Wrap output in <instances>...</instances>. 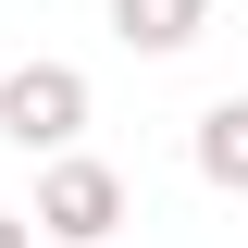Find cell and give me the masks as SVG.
<instances>
[{
	"label": "cell",
	"mask_w": 248,
	"mask_h": 248,
	"mask_svg": "<svg viewBox=\"0 0 248 248\" xmlns=\"http://www.w3.org/2000/svg\"><path fill=\"white\" fill-rule=\"evenodd\" d=\"M0 137L25 161H62L87 137V75H75V62H13V75H0Z\"/></svg>",
	"instance_id": "obj_1"
},
{
	"label": "cell",
	"mask_w": 248,
	"mask_h": 248,
	"mask_svg": "<svg viewBox=\"0 0 248 248\" xmlns=\"http://www.w3.org/2000/svg\"><path fill=\"white\" fill-rule=\"evenodd\" d=\"M0 248H37V223H25V211H0Z\"/></svg>",
	"instance_id": "obj_5"
},
{
	"label": "cell",
	"mask_w": 248,
	"mask_h": 248,
	"mask_svg": "<svg viewBox=\"0 0 248 248\" xmlns=\"http://www.w3.org/2000/svg\"><path fill=\"white\" fill-rule=\"evenodd\" d=\"M186 161H199V186L248 199V99H211V112L186 124Z\"/></svg>",
	"instance_id": "obj_4"
},
{
	"label": "cell",
	"mask_w": 248,
	"mask_h": 248,
	"mask_svg": "<svg viewBox=\"0 0 248 248\" xmlns=\"http://www.w3.org/2000/svg\"><path fill=\"white\" fill-rule=\"evenodd\" d=\"M112 37H124L137 62H174V50L211 37V0H112Z\"/></svg>",
	"instance_id": "obj_3"
},
{
	"label": "cell",
	"mask_w": 248,
	"mask_h": 248,
	"mask_svg": "<svg viewBox=\"0 0 248 248\" xmlns=\"http://www.w3.org/2000/svg\"><path fill=\"white\" fill-rule=\"evenodd\" d=\"M112 223H124V174H112V161H87V149L37 161V236H50V248H99Z\"/></svg>",
	"instance_id": "obj_2"
}]
</instances>
